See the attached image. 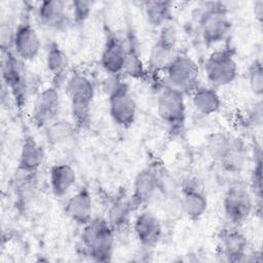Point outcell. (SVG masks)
<instances>
[{
  "mask_svg": "<svg viewBox=\"0 0 263 263\" xmlns=\"http://www.w3.org/2000/svg\"><path fill=\"white\" fill-rule=\"evenodd\" d=\"M171 177L164 164L158 159L150 160L134 178L129 199L135 212L146 209L156 197L171 191Z\"/></svg>",
  "mask_w": 263,
  "mask_h": 263,
  "instance_id": "1",
  "label": "cell"
},
{
  "mask_svg": "<svg viewBox=\"0 0 263 263\" xmlns=\"http://www.w3.org/2000/svg\"><path fill=\"white\" fill-rule=\"evenodd\" d=\"M65 92L69 99L71 120L78 133L88 129L91 123V109L96 96L93 81L86 74L73 71L65 82Z\"/></svg>",
  "mask_w": 263,
  "mask_h": 263,
  "instance_id": "2",
  "label": "cell"
},
{
  "mask_svg": "<svg viewBox=\"0 0 263 263\" xmlns=\"http://www.w3.org/2000/svg\"><path fill=\"white\" fill-rule=\"evenodd\" d=\"M79 254L95 262H110L116 243V233L105 217L93 219L82 227Z\"/></svg>",
  "mask_w": 263,
  "mask_h": 263,
  "instance_id": "3",
  "label": "cell"
},
{
  "mask_svg": "<svg viewBox=\"0 0 263 263\" xmlns=\"http://www.w3.org/2000/svg\"><path fill=\"white\" fill-rule=\"evenodd\" d=\"M103 90L108 99V111L112 121L124 129L132 127L137 119L138 105L122 75H107L103 80Z\"/></svg>",
  "mask_w": 263,
  "mask_h": 263,
  "instance_id": "4",
  "label": "cell"
},
{
  "mask_svg": "<svg viewBox=\"0 0 263 263\" xmlns=\"http://www.w3.org/2000/svg\"><path fill=\"white\" fill-rule=\"evenodd\" d=\"M210 157L225 174L237 175L248 161V148L245 142L229 134L215 133L208 138Z\"/></svg>",
  "mask_w": 263,
  "mask_h": 263,
  "instance_id": "5",
  "label": "cell"
},
{
  "mask_svg": "<svg viewBox=\"0 0 263 263\" xmlns=\"http://www.w3.org/2000/svg\"><path fill=\"white\" fill-rule=\"evenodd\" d=\"M1 78L13 106L22 112L30 97V77L26 62L18 59L10 48H1Z\"/></svg>",
  "mask_w": 263,
  "mask_h": 263,
  "instance_id": "6",
  "label": "cell"
},
{
  "mask_svg": "<svg viewBox=\"0 0 263 263\" xmlns=\"http://www.w3.org/2000/svg\"><path fill=\"white\" fill-rule=\"evenodd\" d=\"M185 97L164 81L157 87L156 112L168 134L174 138L181 137L185 132L187 119Z\"/></svg>",
  "mask_w": 263,
  "mask_h": 263,
  "instance_id": "7",
  "label": "cell"
},
{
  "mask_svg": "<svg viewBox=\"0 0 263 263\" xmlns=\"http://www.w3.org/2000/svg\"><path fill=\"white\" fill-rule=\"evenodd\" d=\"M197 23L201 41L206 47L227 40L232 26L227 5L219 1L204 3Z\"/></svg>",
  "mask_w": 263,
  "mask_h": 263,
  "instance_id": "8",
  "label": "cell"
},
{
  "mask_svg": "<svg viewBox=\"0 0 263 263\" xmlns=\"http://www.w3.org/2000/svg\"><path fill=\"white\" fill-rule=\"evenodd\" d=\"M203 73L210 86L219 89L233 83L238 76L235 50L230 44L212 51L203 64Z\"/></svg>",
  "mask_w": 263,
  "mask_h": 263,
  "instance_id": "9",
  "label": "cell"
},
{
  "mask_svg": "<svg viewBox=\"0 0 263 263\" xmlns=\"http://www.w3.org/2000/svg\"><path fill=\"white\" fill-rule=\"evenodd\" d=\"M222 208L230 225L240 227L247 222L256 210V201L248 183L236 181L229 184L223 195Z\"/></svg>",
  "mask_w": 263,
  "mask_h": 263,
  "instance_id": "10",
  "label": "cell"
},
{
  "mask_svg": "<svg viewBox=\"0 0 263 263\" xmlns=\"http://www.w3.org/2000/svg\"><path fill=\"white\" fill-rule=\"evenodd\" d=\"M178 41L179 33L174 23H170L158 29L157 37L150 48L146 62L150 78H154L164 72L177 53Z\"/></svg>",
  "mask_w": 263,
  "mask_h": 263,
  "instance_id": "11",
  "label": "cell"
},
{
  "mask_svg": "<svg viewBox=\"0 0 263 263\" xmlns=\"http://www.w3.org/2000/svg\"><path fill=\"white\" fill-rule=\"evenodd\" d=\"M163 74L164 82L185 96H190L199 85V66L187 53L177 52Z\"/></svg>",
  "mask_w": 263,
  "mask_h": 263,
  "instance_id": "12",
  "label": "cell"
},
{
  "mask_svg": "<svg viewBox=\"0 0 263 263\" xmlns=\"http://www.w3.org/2000/svg\"><path fill=\"white\" fill-rule=\"evenodd\" d=\"M62 109V100L60 88L49 85L41 89L35 97L31 112L32 123L39 129L60 118Z\"/></svg>",
  "mask_w": 263,
  "mask_h": 263,
  "instance_id": "13",
  "label": "cell"
},
{
  "mask_svg": "<svg viewBox=\"0 0 263 263\" xmlns=\"http://www.w3.org/2000/svg\"><path fill=\"white\" fill-rule=\"evenodd\" d=\"M218 249L223 260L228 262L251 261L253 256L248 237L238 226L230 224L219 231Z\"/></svg>",
  "mask_w": 263,
  "mask_h": 263,
  "instance_id": "14",
  "label": "cell"
},
{
  "mask_svg": "<svg viewBox=\"0 0 263 263\" xmlns=\"http://www.w3.org/2000/svg\"><path fill=\"white\" fill-rule=\"evenodd\" d=\"M41 47L42 42L38 31L28 16L23 17L13 29L10 49L22 61L30 62L39 55Z\"/></svg>",
  "mask_w": 263,
  "mask_h": 263,
  "instance_id": "15",
  "label": "cell"
},
{
  "mask_svg": "<svg viewBox=\"0 0 263 263\" xmlns=\"http://www.w3.org/2000/svg\"><path fill=\"white\" fill-rule=\"evenodd\" d=\"M104 44L100 54V66L107 75H123L126 49L124 39L107 24L104 25Z\"/></svg>",
  "mask_w": 263,
  "mask_h": 263,
  "instance_id": "16",
  "label": "cell"
},
{
  "mask_svg": "<svg viewBox=\"0 0 263 263\" xmlns=\"http://www.w3.org/2000/svg\"><path fill=\"white\" fill-rule=\"evenodd\" d=\"M132 231L142 250L150 252L158 246L162 238V222L155 213L143 209L134 218Z\"/></svg>",
  "mask_w": 263,
  "mask_h": 263,
  "instance_id": "17",
  "label": "cell"
},
{
  "mask_svg": "<svg viewBox=\"0 0 263 263\" xmlns=\"http://www.w3.org/2000/svg\"><path fill=\"white\" fill-rule=\"evenodd\" d=\"M180 205L183 214L191 221H198L206 212L209 200L203 186L195 177L186 178L180 185Z\"/></svg>",
  "mask_w": 263,
  "mask_h": 263,
  "instance_id": "18",
  "label": "cell"
},
{
  "mask_svg": "<svg viewBox=\"0 0 263 263\" xmlns=\"http://www.w3.org/2000/svg\"><path fill=\"white\" fill-rule=\"evenodd\" d=\"M37 23L45 29L65 32L72 25L69 3L62 0H45L39 2L35 8Z\"/></svg>",
  "mask_w": 263,
  "mask_h": 263,
  "instance_id": "19",
  "label": "cell"
},
{
  "mask_svg": "<svg viewBox=\"0 0 263 263\" xmlns=\"http://www.w3.org/2000/svg\"><path fill=\"white\" fill-rule=\"evenodd\" d=\"M66 216L76 225L85 226L93 219V197L87 186H81L65 202Z\"/></svg>",
  "mask_w": 263,
  "mask_h": 263,
  "instance_id": "20",
  "label": "cell"
},
{
  "mask_svg": "<svg viewBox=\"0 0 263 263\" xmlns=\"http://www.w3.org/2000/svg\"><path fill=\"white\" fill-rule=\"evenodd\" d=\"M136 213L132 205L129 194L125 190H119L112 197L107 208L105 217L117 234H122L132 229V217Z\"/></svg>",
  "mask_w": 263,
  "mask_h": 263,
  "instance_id": "21",
  "label": "cell"
},
{
  "mask_svg": "<svg viewBox=\"0 0 263 263\" xmlns=\"http://www.w3.org/2000/svg\"><path fill=\"white\" fill-rule=\"evenodd\" d=\"M45 150L43 146L29 133L23 137L17 165L15 172L23 174H38L45 161Z\"/></svg>",
  "mask_w": 263,
  "mask_h": 263,
  "instance_id": "22",
  "label": "cell"
},
{
  "mask_svg": "<svg viewBox=\"0 0 263 263\" xmlns=\"http://www.w3.org/2000/svg\"><path fill=\"white\" fill-rule=\"evenodd\" d=\"M124 42L126 49V59L123 75L135 80H149L150 75L148 73L146 63L142 59L136 32L130 25H127Z\"/></svg>",
  "mask_w": 263,
  "mask_h": 263,
  "instance_id": "23",
  "label": "cell"
},
{
  "mask_svg": "<svg viewBox=\"0 0 263 263\" xmlns=\"http://www.w3.org/2000/svg\"><path fill=\"white\" fill-rule=\"evenodd\" d=\"M69 58L62 46L54 40H50L45 48V66L51 75V85L61 88L69 76Z\"/></svg>",
  "mask_w": 263,
  "mask_h": 263,
  "instance_id": "24",
  "label": "cell"
},
{
  "mask_svg": "<svg viewBox=\"0 0 263 263\" xmlns=\"http://www.w3.org/2000/svg\"><path fill=\"white\" fill-rule=\"evenodd\" d=\"M77 181L74 167L67 162L55 163L48 171L50 191L57 198H64L69 194Z\"/></svg>",
  "mask_w": 263,
  "mask_h": 263,
  "instance_id": "25",
  "label": "cell"
},
{
  "mask_svg": "<svg viewBox=\"0 0 263 263\" xmlns=\"http://www.w3.org/2000/svg\"><path fill=\"white\" fill-rule=\"evenodd\" d=\"M38 190V174H23L15 172L12 180L14 203L18 211H26Z\"/></svg>",
  "mask_w": 263,
  "mask_h": 263,
  "instance_id": "26",
  "label": "cell"
},
{
  "mask_svg": "<svg viewBox=\"0 0 263 263\" xmlns=\"http://www.w3.org/2000/svg\"><path fill=\"white\" fill-rule=\"evenodd\" d=\"M190 97L194 110L203 116L214 115L222 107V99L219 90L210 85H198Z\"/></svg>",
  "mask_w": 263,
  "mask_h": 263,
  "instance_id": "27",
  "label": "cell"
},
{
  "mask_svg": "<svg viewBox=\"0 0 263 263\" xmlns=\"http://www.w3.org/2000/svg\"><path fill=\"white\" fill-rule=\"evenodd\" d=\"M143 10L147 24L160 29L163 26L173 23L174 3L168 0H152L143 2Z\"/></svg>",
  "mask_w": 263,
  "mask_h": 263,
  "instance_id": "28",
  "label": "cell"
},
{
  "mask_svg": "<svg viewBox=\"0 0 263 263\" xmlns=\"http://www.w3.org/2000/svg\"><path fill=\"white\" fill-rule=\"evenodd\" d=\"M45 140L52 147L65 145L71 142L78 133L72 120L59 118L42 129Z\"/></svg>",
  "mask_w": 263,
  "mask_h": 263,
  "instance_id": "29",
  "label": "cell"
},
{
  "mask_svg": "<svg viewBox=\"0 0 263 263\" xmlns=\"http://www.w3.org/2000/svg\"><path fill=\"white\" fill-rule=\"evenodd\" d=\"M262 150L260 144L253 147V165L250 173L248 186L255 198V214L261 215L262 211Z\"/></svg>",
  "mask_w": 263,
  "mask_h": 263,
  "instance_id": "30",
  "label": "cell"
},
{
  "mask_svg": "<svg viewBox=\"0 0 263 263\" xmlns=\"http://www.w3.org/2000/svg\"><path fill=\"white\" fill-rule=\"evenodd\" d=\"M246 74L250 90L256 98L261 99L263 93V64L260 58L251 62Z\"/></svg>",
  "mask_w": 263,
  "mask_h": 263,
  "instance_id": "31",
  "label": "cell"
},
{
  "mask_svg": "<svg viewBox=\"0 0 263 263\" xmlns=\"http://www.w3.org/2000/svg\"><path fill=\"white\" fill-rule=\"evenodd\" d=\"M95 2L88 0H74L69 3L73 25H83L91 14Z\"/></svg>",
  "mask_w": 263,
  "mask_h": 263,
  "instance_id": "32",
  "label": "cell"
},
{
  "mask_svg": "<svg viewBox=\"0 0 263 263\" xmlns=\"http://www.w3.org/2000/svg\"><path fill=\"white\" fill-rule=\"evenodd\" d=\"M242 121L247 127H256L261 124L262 122V103L261 100H259L257 103H255L249 110H247V113L243 114Z\"/></svg>",
  "mask_w": 263,
  "mask_h": 263,
  "instance_id": "33",
  "label": "cell"
},
{
  "mask_svg": "<svg viewBox=\"0 0 263 263\" xmlns=\"http://www.w3.org/2000/svg\"><path fill=\"white\" fill-rule=\"evenodd\" d=\"M254 14L257 22L261 24L263 18V1L262 0H258L254 3Z\"/></svg>",
  "mask_w": 263,
  "mask_h": 263,
  "instance_id": "34",
  "label": "cell"
}]
</instances>
